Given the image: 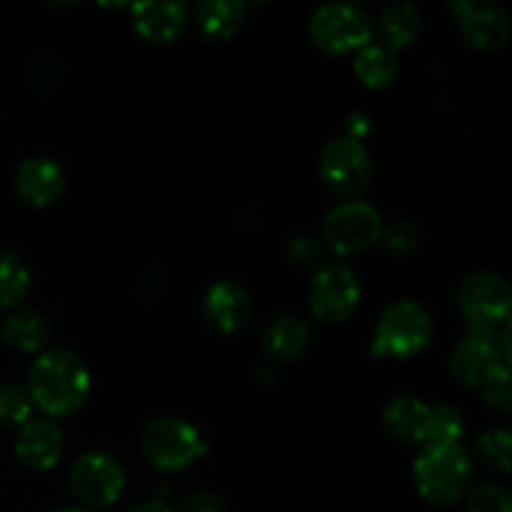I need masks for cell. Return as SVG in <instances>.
<instances>
[{
	"label": "cell",
	"instance_id": "cell-26",
	"mask_svg": "<svg viewBox=\"0 0 512 512\" xmlns=\"http://www.w3.org/2000/svg\"><path fill=\"white\" fill-rule=\"evenodd\" d=\"M33 415V400L20 385L0 388V425H25Z\"/></svg>",
	"mask_w": 512,
	"mask_h": 512
},
{
	"label": "cell",
	"instance_id": "cell-21",
	"mask_svg": "<svg viewBox=\"0 0 512 512\" xmlns=\"http://www.w3.org/2000/svg\"><path fill=\"white\" fill-rule=\"evenodd\" d=\"M353 70L355 78L370 90L390 88L400 75V65L395 53L383 48L380 43H370L363 50H358L353 60Z\"/></svg>",
	"mask_w": 512,
	"mask_h": 512
},
{
	"label": "cell",
	"instance_id": "cell-9",
	"mask_svg": "<svg viewBox=\"0 0 512 512\" xmlns=\"http://www.w3.org/2000/svg\"><path fill=\"white\" fill-rule=\"evenodd\" d=\"M383 218L363 200H348L330 210L323 220V240L338 255H358L380 243Z\"/></svg>",
	"mask_w": 512,
	"mask_h": 512
},
{
	"label": "cell",
	"instance_id": "cell-33",
	"mask_svg": "<svg viewBox=\"0 0 512 512\" xmlns=\"http://www.w3.org/2000/svg\"><path fill=\"white\" fill-rule=\"evenodd\" d=\"M128 512H173L163 500H148V503H140L135 508H130Z\"/></svg>",
	"mask_w": 512,
	"mask_h": 512
},
{
	"label": "cell",
	"instance_id": "cell-3",
	"mask_svg": "<svg viewBox=\"0 0 512 512\" xmlns=\"http://www.w3.org/2000/svg\"><path fill=\"white\" fill-rule=\"evenodd\" d=\"M418 495L430 505L448 508L465 498L473 483V463L463 445H425L413 465Z\"/></svg>",
	"mask_w": 512,
	"mask_h": 512
},
{
	"label": "cell",
	"instance_id": "cell-16",
	"mask_svg": "<svg viewBox=\"0 0 512 512\" xmlns=\"http://www.w3.org/2000/svg\"><path fill=\"white\" fill-rule=\"evenodd\" d=\"M13 453L25 468L50 470L63 455V433L48 418H30L15 435Z\"/></svg>",
	"mask_w": 512,
	"mask_h": 512
},
{
	"label": "cell",
	"instance_id": "cell-13",
	"mask_svg": "<svg viewBox=\"0 0 512 512\" xmlns=\"http://www.w3.org/2000/svg\"><path fill=\"white\" fill-rule=\"evenodd\" d=\"M203 318L215 333L235 335L253 318V300L248 290L235 280L210 285L203 298Z\"/></svg>",
	"mask_w": 512,
	"mask_h": 512
},
{
	"label": "cell",
	"instance_id": "cell-14",
	"mask_svg": "<svg viewBox=\"0 0 512 512\" xmlns=\"http://www.w3.org/2000/svg\"><path fill=\"white\" fill-rule=\"evenodd\" d=\"M65 188H68V175H65L63 165L45 155H33V158L23 160L15 173V190H18L20 200L33 208H50L63 198Z\"/></svg>",
	"mask_w": 512,
	"mask_h": 512
},
{
	"label": "cell",
	"instance_id": "cell-19",
	"mask_svg": "<svg viewBox=\"0 0 512 512\" xmlns=\"http://www.w3.org/2000/svg\"><path fill=\"white\" fill-rule=\"evenodd\" d=\"M375 30H378V38L383 40L380 45L395 53V50L408 48V45H413L420 38V33H423V15L410 3L385 5L378 13V18H375Z\"/></svg>",
	"mask_w": 512,
	"mask_h": 512
},
{
	"label": "cell",
	"instance_id": "cell-2",
	"mask_svg": "<svg viewBox=\"0 0 512 512\" xmlns=\"http://www.w3.org/2000/svg\"><path fill=\"white\" fill-rule=\"evenodd\" d=\"M433 315L418 300H395L380 315L375 325L370 355L378 360H413L433 343Z\"/></svg>",
	"mask_w": 512,
	"mask_h": 512
},
{
	"label": "cell",
	"instance_id": "cell-11",
	"mask_svg": "<svg viewBox=\"0 0 512 512\" xmlns=\"http://www.w3.org/2000/svg\"><path fill=\"white\" fill-rule=\"evenodd\" d=\"M125 490V473L108 453L80 455L70 468V493L85 510L110 508Z\"/></svg>",
	"mask_w": 512,
	"mask_h": 512
},
{
	"label": "cell",
	"instance_id": "cell-24",
	"mask_svg": "<svg viewBox=\"0 0 512 512\" xmlns=\"http://www.w3.org/2000/svg\"><path fill=\"white\" fill-rule=\"evenodd\" d=\"M465 435L463 413L453 405H438L430 408L428 438L425 445H458Z\"/></svg>",
	"mask_w": 512,
	"mask_h": 512
},
{
	"label": "cell",
	"instance_id": "cell-12",
	"mask_svg": "<svg viewBox=\"0 0 512 512\" xmlns=\"http://www.w3.org/2000/svg\"><path fill=\"white\" fill-rule=\"evenodd\" d=\"M505 365L498 350V330H468L450 355V370L468 388H480L495 368Z\"/></svg>",
	"mask_w": 512,
	"mask_h": 512
},
{
	"label": "cell",
	"instance_id": "cell-22",
	"mask_svg": "<svg viewBox=\"0 0 512 512\" xmlns=\"http://www.w3.org/2000/svg\"><path fill=\"white\" fill-rule=\"evenodd\" d=\"M50 320L38 310H18L3 323V340L20 353H38L50 340Z\"/></svg>",
	"mask_w": 512,
	"mask_h": 512
},
{
	"label": "cell",
	"instance_id": "cell-6",
	"mask_svg": "<svg viewBox=\"0 0 512 512\" xmlns=\"http://www.w3.org/2000/svg\"><path fill=\"white\" fill-rule=\"evenodd\" d=\"M455 303L468 330H498L508 323L512 313L508 283L498 273H488V270L468 275L458 285Z\"/></svg>",
	"mask_w": 512,
	"mask_h": 512
},
{
	"label": "cell",
	"instance_id": "cell-18",
	"mask_svg": "<svg viewBox=\"0 0 512 512\" xmlns=\"http://www.w3.org/2000/svg\"><path fill=\"white\" fill-rule=\"evenodd\" d=\"M430 405L415 395H398L383 410V425L400 443H423L428 438Z\"/></svg>",
	"mask_w": 512,
	"mask_h": 512
},
{
	"label": "cell",
	"instance_id": "cell-1",
	"mask_svg": "<svg viewBox=\"0 0 512 512\" xmlns=\"http://www.w3.org/2000/svg\"><path fill=\"white\" fill-rule=\"evenodd\" d=\"M28 395L50 418L78 413L90 395V373L80 355L65 348L38 355L28 373Z\"/></svg>",
	"mask_w": 512,
	"mask_h": 512
},
{
	"label": "cell",
	"instance_id": "cell-7",
	"mask_svg": "<svg viewBox=\"0 0 512 512\" xmlns=\"http://www.w3.org/2000/svg\"><path fill=\"white\" fill-rule=\"evenodd\" d=\"M358 275L343 263L323 265L308 283L310 313L328 325H343L355 315L360 305Z\"/></svg>",
	"mask_w": 512,
	"mask_h": 512
},
{
	"label": "cell",
	"instance_id": "cell-17",
	"mask_svg": "<svg viewBox=\"0 0 512 512\" xmlns=\"http://www.w3.org/2000/svg\"><path fill=\"white\" fill-rule=\"evenodd\" d=\"M310 343V328L298 315H280L273 323L265 325L260 335V348L265 358L275 363H290L305 353Z\"/></svg>",
	"mask_w": 512,
	"mask_h": 512
},
{
	"label": "cell",
	"instance_id": "cell-27",
	"mask_svg": "<svg viewBox=\"0 0 512 512\" xmlns=\"http://www.w3.org/2000/svg\"><path fill=\"white\" fill-rule=\"evenodd\" d=\"M480 393L488 408L500 410V413H508L512 408V375L510 365H500L493 373L485 378V383L480 385Z\"/></svg>",
	"mask_w": 512,
	"mask_h": 512
},
{
	"label": "cell",
	"instance_id": "cell-29",
	"mask_svg": "<svg viewBox=\"0 0 512 512\" xmlns=\"http://www.w3.org/2000/svg\"><path fill=\"white\" fill-rule=\"evenodd\" d=\"M465 512H512V495L503 485H485L465 500Z\"/></svg>",
	"mask_w": 512,
	"mask_h": 512
},
{
	"label": "cell",
	"instance_id": "cell-23",
	"mask_svg": "<svg viewBox=\"0 0 512 512\" xmlns=\"http://www.w3.org/2000/svg\"><path fill=\"white\" fill-rule=\"evenodd\" d=\"M30 290V273L23 260L0 250V310L18 308Z\"/></svg>",
	"mask_w": 512,
	"mask_h": 512
},
{
	"label": "cell",
	"instance_id": "cell-8",
	"mask_svg": "<svg viewBox=\"0 0 512 512\" xmlns=\"http://www.w3.org/2000/svg\"><path fill=\"white\" fill-rule=\"evenodd\" d=\"M320 180L338 198H355L373 180V158L360 140L340 135L320 153Z\"/></svg>",
	"mask_w": 512,
	"mask_h": 512
},
{
	"label": "cell",
	"instance_id": "cell-10",
	"mask_svg": "<svg viewBox=\"0 0 512 512\" xmlns=\"http://www.w3.org/2000/svg\"><path fill=\"white\" fill-rule=\"evenodd\" d=\"M450 20L460 40L480 53L503 50L510 40V15L495 0H450Z\"/></svg>",
	"mask_w": 512,
	"mask_h": 512
},
{
	"label": "cell",
	"instance_id": "cell-28",
	"mask_svg": "<svg viewBox=\"0 0 512 512\" xmlns=\"http://www.w3.org/2000/svg\"><path fill=\"white\" fill-rule=\"evenodd\" d=\"M380 243L385 245V250H388V253L405 258V255H410L418 250L420 233L413 223H408V220H398V223L383 228Z\"/></svg>",
	"mask_w": 512,
	"mask_h": 512
},
{
	"label": "cell",
	"instance_id": "cell-4",
	"mask_svg": "<svg viewBox=\"0 0 512 512\" xmlns=\"http://www.w3.org/2000/svg\"><path fill=\"white\" fill-rule=\"evenodd\" d=\"M140 453L150 468L175 473L210 453V445L190 423L180 418H155L140 433Z\"/></svg>",
	"mask_w": 512,
	"mask_h": 512
},
{
	"label": "cell",
	"instance_id": "cell-25",
	"mask_svg": "<svg viewBox=\"0 0 512 512\" xmlns=\"http://www.w3.org/2000/svg\"><path fill=\"white\" fill-rule=\"evenodd\" d=\"M510 448H512V435L505 428H490L485 430L478 438V455L490 470L500 475H508L510 463Z\"/></svg>",
	"mask_w": 512,
	"mask_h": 512
},
{
	"label": "cell",
	"instance_id": "cell-30",
	"mask_svg": "<svg viewBox=\"0 0 512 512\" xmlns=\"http://www.w3.org/2000/svg\"><path fill=\"white\" fill-rule=\"evenodd\" d=\"M318 255H320L318 245H315L310 238H305V235L290 240L288 258H290V263L298 265V268H310V265H315Z\"/></svg>",
	"mask_w": 512,
	"mask_h": 512
},
{
	"label": "cell",
	"instance_id": "cell-20",
	"mask_svg": "<svg viewBox=\"0 0 512 512\" xmlns=\"http://www.w3.org/2000/svg\"><path fill=\"white\" fill-rule=\"evenodd\" d=\"M248 5L240 0H203L193 8V20L210 40H230L240 33Z\"/></svg>",
	"mask_w": 512,
	"mask_h": 512
},
{
	"label": "cell",
	"instance_id": "cell-32",
	"mask_svg": "<svg viewBox=\"0 0 512 512\" xmlns=\"http://www.w3.org/2000/svg\"><path fill=\"white\" fill-rule=\"evenodd\" d=\"M370 133V120H368V115L365 113H353V115H348V120H345V135H348V138H353V140H360V143H363V138L365 135Z\"/></svg>",
	"mask_w": 512,
	"mask_h": 512
},
{
	"label": "cell",
	"instance_id": "cell-34",
	"mask_svg": "<svg viewBox=\"0 0 512 512\" xmlns=\"http://www.w3.org/2000/svg\"><path fill=\"white\" fill-rule=\"evenodd\" d=\"M55 512H90V510H85V508H75V505H70V508H60V510H55Z\"/></svg>",
	"mask_w": 512,
	"mask_h": 512
},
{
	"label": "cell",
	"instance_id": "cell-31",
	"mask_svg": "<svg viewBox=\"0 0 512 512\" xmlns=\"http://www.w3.org/2000/svg\"><path fill=\"white\" fill-rule=\"evenodd\" d=\"M180 512H228V505H225L220 495L193 493L183 500Z\"/></svg>",
	"mask_w": 512,
	"mask_h": 512
},
{
	"label": "cell",
	"instance_id": "cell-5",
	"mask_svg": "<svg viewBox=\"0 0 512 512\" xmlns=\"http://www.w3.org/2000/svg\"><path fill=\"white\" fill-rule=\"evenodd\" d=\"M310 40L328 55H350L370 45L373 20L353 3H325L310 15Z\"/></svg>",
	"mask_w": 512,
	"mask_h": 512
},
{
	"label": "cell",
	"instance_id": "cell-15",
	"mask_svg": "<svg viewBox=\"0 0 512 512\" xmlns=\"http://www.w3.org/2000/svg\"><path fill=\"white\" fill-rule=\"evenodd\" d=\"M130 18L140 38L153 45H170L188 28L190 8L180 0H148L130 5Z\"/></svg>",
	"mask_w": 512,
	"mask_h": 512
}]
</instances>
